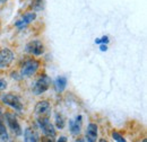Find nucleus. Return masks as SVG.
Returning <instances> with one entry per match:
<instances>
[{"instance_id": "f257e3e1", "label": "nucleus", "mask_w": 147, "mask_h": 142, "mask_svg": "<svg viewBox=\"0 0 147 142\" xmlns=\"http://www.w3.org/2000/svg\"><path fill=\"white\" fill-rule=\"evenodd\" d=\"M37 125L42 130V133L50 139H55L57 135L55 125L52 124L49 120V116H40L37 119Z\"/></svg>"}, {"instance_id": "f03ea898", "label": "nucleus", "mask_w": 147, "mask_h": 142, "mask_svg": "<svg viewBox=\"0 0 147 142\" xmlns=\"http://www.w3.org/2000/svg\"><path fill=\"white\" fill-rule=\"evenodd\" d=\"M51 86V79L47 74H42L35 80L32 86V91L34 95H42L44 94Z\"/></svg>"}, {"instance_id": "7ed1b4c3", "label": "nucleus", "mask_w": 147, "mask_h": 142, "mask_svg": "<svg viewBox=\"0 0 147 142\" xmlns=\"http://www.w3.org/2000/svg\"><path fill=\"white\" fill-rule=\"evenodd\" d=\"M1 102L9 106L10 108H13L14 111H17V112H22L23 111V103L20 100L17 95H14V94H2L1 95Z\"/></svg>"}, {"instance_id": "20e7f679", "label": "nucleus", "mask_w": 147, "mask_h": 142, "mask_svg": "<svg viewBox=\"0 0 147 142\" xmlns=\"http://www.w3.org/2000/svg\"><path fill=\"white\" fill-rule=\"evenodd\" d=\"M40 68V62L35 59H30L25 61L20 69V76L22 77H32L36 73Z\"/></svg>"}, {"instance_id": "39448f33", "label": "nucleus", "mask_w": 147, "mask_h": 142, "mask_svg": "<svg viewBox=\"0 0 147 142\" xmlns=\"http://www.w3.org/2000/svg\"><path fill=\"white\" fill-rule=\"evenodd\" d=\"M25 51L26 53L40 56L44 53V45L40 40H33L31 42H28L25 46Z\"/></svg>"}, {"instance_id": "423d86ee", "label": "nucleus", "mask_w": 147, "mask_h": 142, "mask_svg": "<svg viewBox=\"0 0 147 142\" xmlns=\"http://www.w3.org/2000/svg\"><path fill=\"white\" fill-rule=\"evenodd\" d=\"M14 59H15V54L10 49L8 48L1 49L0 50V69L8 68L13 63Z\"/></svg>"}, {"instance_id": "0eeeda50", "label": "nucleus", "mask_w": 147, "mask_h": 142, "mask_svg": "<svg viewBox=\"0 0 147 142\" xmlns=\"http://www.w3.org/2000/svg\"><path fill=\"white\" fill-rule=\"evenodd\" d=\"M5 117H6V123L8 125V127L13 131V133L17 137L23 133V131H22V126L19 124V122L17 121V117L14 114H10V113H7L5 115Z\"/></svg>"}, {"instance_id": "6e6552de", "label": "nucleus", "mask_w": 147, "mask_h": 142, "mask_svg": "<svg viewBox=\"0 0 147 142\" xmlns=\"http://www.w3.org/2000/svg\"><path fill=\"white\" fill-rule=\"evenodd\" d=\"M36 19V13L35 11H28L26 13L23 17L18 19L16 23H15V26L18 28V29H23L25 28L27 25H30L32 21H34Z\"/></svg>"}, {"instance_id": "1a4fd4ad", "label": "nucleus", "mask_w": 147, "mask_h": 142, "mask_svg": "<svg viewBox=\"0 0 147 142\" xmlns=\"http://www.w3.org/2000/svg\"><path fill=\"white\" fill-rule=\"evenodd\" d=\"M35 114L38 116H48V114L51 111V105L48 100H40L35 105Z\"/></svg>"}, {"instance_id": "9d476101", "label": "nucleus", "mask_w": 147, "mask_h": 142, "mask_svg": "<svg viewBox=\"0 0 147 142\" xmlns=\"http://www.w3.org/2000/svg\"><path fill=\"white\" fill-rule=\"evenodd\" d=\"M82 115H77L75 120H70L69 121V130H70V133L73 135H78L82 131Z\"/></svg>"}, {"instance_id": "9b49d317", "label": "nucleus", "mask_w": 147, "mask_h": 142, "mask_svg": "<svg viewBox=\"0 0 147 142\" xmlns=\"http://www.w3.org/2000/svg\"><path fill=\"white\" fill-rule=\"evenodd\" d=\"M24 140L26 142H36L40 140L37 131L33 127H26L24 130Z\"/></svg>"}, {"instance_id": "f8f14e48", "label": "nucleus", "mask_w": 147, "mask_h": 142, "mask_svg": "<svg viewBox=\"0 0 147 142\" xmlns=\"http://www.w3.org/2000/svg\"><path fill=\"white\" fill-rule=\"evenodd\" d=\"M97 133H98V127L95 123H90L87 125V130H86V139H87V141H96Z\"/></svg>"}, {"instance_id": "ddd939ff", "label": "nucleus", "mask_w": 147, "mask_h": 142, "mask_svg": "<svg viewBox=\"0 0 147 142\" xmlns=\"http://www.w3.org/2000/svg\"><path fill=\"white\" fill-rule=\"evenodd\" d=\"M67 87V78L59 76L55 80V89L58 92H62Z\"/></svg>"}, {"instance_id": "4468645a", "label": "nucleus", "mask_w": 147, "mask_h": 142, "mask_svg": "<svg viewBox=\"0 0 147 142\" xmlns=\"http://www.w3.org/2000/svg\"><path fill=\"white\" fill-rule=\"evenodd\" d=\"M55 123L57 129H59V130H62V129L65 127V125H66V120H65V117H63L62 114H60V113H57V114H55Z\"/></svg>"}, {"instance_id": "2eb2a0df", "label": "nucleus", "mask_w": 147, "mask_h": 142, "mask_svg": "<svg viewBox=\"0 0 147 142\" xmlns=\"http://www.w3.org/2000/svg\"><path fill=\"white\" fill-rule=\"evenodd\" d=\"M0 139L1 140H8V133H7V129L6 125L0 121Z\"/></svg>"}, {"instance_id": "dca6fc26", "label": "nucleus", "mask_w": 147, "mask_h": 142, "mask_svg": "<svg viewBox=\"0 0 147 142\" xmlns=\"http://www.w3.org/2000/svg\"><path fill=\"white\" fill-rule=\"evenodd\" d=\"M112 138L115 140V141L118 142H126V139L120 134V133H118V132H112Z\"/></svg>"}, {"instance_id": "f3484780", "label": "nucleus", "mask_w": 147, "mask_h": 142, "mask_svg": "<svg viewBox=\"0 0 147 142\" xmlns=\"http://www.w3.org/2000/svg\"><path fill=\"white\" fill-rule=\"evenodd\" d=\"M7 81L5 80V79H2V78H0V90H5V89L7 88Z\"/></svg>"}, {"instance_id": "a211bd4d", "label": "nucleus", "mask_w": 147, "mask_h": 142, "mask_svg": "<svg viewBox=\"0 0 147 142\" xmlns=\"http://www.w3.org/2000/svg\"><path fill=\"white\" fill-rule=\"evenodd\" d=\"M109 42H110V40H109V36L104 35L103 37H101V38H100V43H101V44H108Z\"/></svg>"}, {"instance_id": "6ab92c4d", "label": "nucleus", "mask_w": 147, "mask_h": 142, "mask_svg": "<svg viewBox=\"0 0 147 142\" xmlns=\"http://www.w3.org/2000/svg\"><path fill=\"white\" fill-rule=\"evenodd\" d=\"M100 50L102 52H107L108 51V45L107 44H100Z\"/></svg>"}, {"instance_id": "aec40b11", "label": "nucleus", "mask_w": 147, "mask_h": 142, "mask_svg": "<svg viewBox=\"0 0 147 142\" xmlns=\"http://www.w3.org/2000/svg\"><path fill=\"white\" fill-rule=\"evenodd\" d=\"M58 141H67V138H66V137H60V138L58 139Z\"/></svg>"}, {"instance_id": "412c9836", "label": "nucleus", "mask_w": 147, "mask_h": 142, "mask_svg": "<svg viewBox=\"0 0 147 142\" xmlns=\"http://www.w3.org/2000/svg\"><path fill=\"white\" fill-rule=\"evenodd\" d=\"M1 114H2V109L0 108V116H1Z\"/></svg>"}, {"instance_id": "4be33fe9", "label": "nucleus", "mask_w": 147, "mask_h": 142, "mask_svg": "<svg viewBox=\"0 0 147 142\" xmlns=\"http://www.w3.org/2000/svg\"><path fill=\"white\" fill-rule=\"evenodd\" d=\"M6 1H8V0H2V2H6Z\"/></svg>"}, {"instance_id": "5701e85b", "label": "nucleus", "mask_w": 147, "mask_h": 142, "mask_svg": "<svg viewBox=\"0 0 147 142\" xmlns=\"http://www.w3.org/2000/svg\"><path fill=\"white\" fill-rule=\"evenodd\" d=\"M0 3H2V0H0Z\"/></svg>"}]
</instances>
